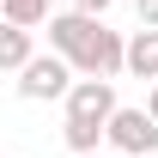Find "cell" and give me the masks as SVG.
Listing matches in <instances>:
<instances>
[{"label": "cell", "mask_w": 158, "mask_h": 158, "mask_svg": "<svg viewBox=\"0 0 158 158\" xmlns=\"http://www.w3.org/2000/svg\"><path fill=\"white\" fill-rule=\"evenodd\" d=\"M73 85H79V79H73V67H67V61L49 49V55H37V61L19 73V98H31V103L61 98V103H67V91H73Z\"/></svg>", "instance_id": "7a4b0ae2"}, {"label": "cell", "mask_w": 158, "mask_h": 158, "mask_svg": "<svg viewBox=\"0 0 158 158\" xmlns=\"http://www.w3.org/2000/svg\"><path fill=\"white\" fill-rule=\"evenodd\" d=\"M91 158H103V152H91Z\"/></svg>", "instance_id": "7c38bea8"}, {"label": "cell", "mask_w": 158, "mask_h": 158, "mask_svg": "<svg viewBox=\"0 0 158 158\" xmlns=\"http://www.w3.org/2000/svg\"><path fill=\"white\" fill-rule=\"evenodd\" d=\"M116 85L110 79H79L73 91H67V122H91V128H110L116 122Z\"/></svg>", "instance_id": "3957f363"}, {"label": "cell", "mask_w": 158, "mask_h": 158, "mask_svg": "<svg viewBox=\"0 0 158 158\" xmlns=\"http://www.w3.org/2000/svg\"><path fill=\"white\" fill-rule=\"evenodd\" d=\"M128 73L158 85V31H134L128 37Z\"/></svg>", "instance_id": "8992f818"}, {"label": "cell", "mask_w": 158, "mask_h": 158, "mask_svg": "<svg viewBox=\"0 0 158 158\" xmlns=\"http://www.w3.org/2000/svg\"><path fill=\"white\" fill-rule=\"evenodd\" d=\"M98 31H103V19H85V12H55V19H49V49H55L67 67L91 73V49H98Z\"/></svg>", "instance_id": "6da1fadb"}, {"label": "cell", "mask_w": 158, "mask_h": 158, "mask_svg": "<svg viewBox=\"0 0 158 158\" xmlns=\"http://www.w3.org/2000/svg\"><path fill=\"white\" fill-rule=\"evenodd\" d=\"M134 12H140V31H158V0H134Z\"/></svg>", "instance_id": "9c48e42d"}, {"label": "cell", "mask_w": 158, "mask_h": 158, "mask_svg": "<svg viewBox=\"0 0 158 158\" xmlns=\"http://www.w3.org/2000/svg\"><path fill=\"white\" fill-rule=\"evenodd\" d=\"M0 12H6V24H49L55 12H49V0H0Z\"/></svg>", "instance_id": "ba28073f"}, {"label": "cell", "mask_w": 158, "mask_h": 158, "mask_svg": "<svg viewBox=\"0 0 158 158\" xmlns=\"http://www.w3.org/2000/svg\"><path fill=\"white\" fill-rule=\"evenodd\" d=\"M146 110H152V122H158V85H152V98H146Z\"/></svg>", "instance_id": "8fae6325"}, {"label": "cell", "mask_w": 158, "mask_h": 158, "mask_svg": "<svg viewBox=\"0 0 158 158\" xmlns=\"http://www.w3.org/2000/svg\"><path fill=\"white\" fill-rule=\"evenodd\" d=\"M122 67H128V43H122V31L103 24V31H98V49H91V73H85V79H110V73H122Z\"/></svg>", "instance_id": "5b68a950"}, {"label": "cell", "mask_w": 158, "mask_h": 158, "mask_svg": "<svg viewBox=\"0 0 158 158\" xmlns=\"http://www.w3.org/2000/svg\"><path fill=\"white\" fill-rule=\"evenodd\" d=\"M110 6H116V0H73V12H85V19H103Z\"/></svg>", "instance_id": "30bf717a"}, {"label": "cell", "mask_w": 158, "mask_h": 158, "mask_svg": "<svg viewBox=\"0 0 158 158\" xmlns=\"http://www.w3.org/2000/svg\"><path fill=\"white\" fill-rule=\"evenodd\" d=\"M152 158H158V152H152Z\"/></svg>", "instance_id": "4fadbf2b"}, {"label": "cell", "mask_w": 158, "mask_h": 158, "mask_svg": "<svg viewBox=\"0 0 158 158\" xmlns=\"http://www.w3.org/2000/svg\"><path fill=\"white\" fill-rule=\"evenodd\" d=\"M110 146L128 152V158H152L158 152V122H152V110H128V103H122L116 122H110Z\"/></svg>", "instance_id": "277c9868"}, {"label": "cell", "mask_w": 158, "mask_h": 158, "mask_svg": "<svg viewBox=\"0 0 158 158\" xmlns=\"http://www.w3.org/2000/svg\"><path fill=\"white\" fill-rule=\"evenodd\" d=\"M31 61H37L31 31H24V24H6V31H0V67H6V73H24Z\"/></svg>", "instance_id": "52a82bcc"}]
</instances>
